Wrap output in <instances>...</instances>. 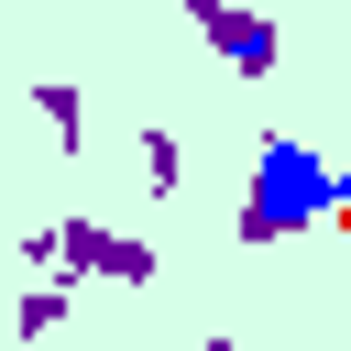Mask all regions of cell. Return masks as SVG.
Listing matches in <instances>:
<instances>
[{"instance_id": "cell-1", "label": "cell", "mask_w": 351, "mask_h": 351, "mask_svg": "<svg viewBox=\"0 0 351 351\" xmlns=\"http://www.w3.org/2000/svg\"><path fill=\"white\" fill-rule=\"evenodd\" d=\"M351 208V176H329L318 143L274 132L263 165H252V197H241V230H307V219H340Z\"/></svg>"}]
</instances>
